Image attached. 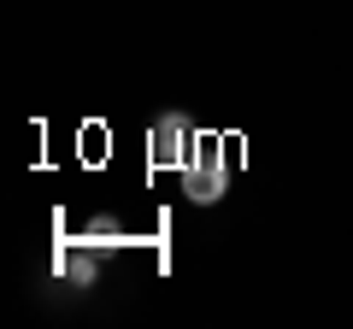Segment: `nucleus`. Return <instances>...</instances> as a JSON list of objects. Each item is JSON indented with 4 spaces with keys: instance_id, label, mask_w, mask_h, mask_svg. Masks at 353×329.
Segmentation results:
<instances>
[{
    "instance_id": "1",
    "label": "nucleus",
    "mask_w": 353,
    "mask_h": 329,
    "mask_svg": "<svg viewBox=\"0 0 353 329\" xmlns=\"http://www.w3.org/2000/svg\"><path fill=\"white\" fill-rule=\"evenodd\" d=\"M183 194L194 206H218L230 194V159L218 136H194V159L183 164Z\"/></svg>"
},
{
    "instance_id": "2",
    "label": "nucleus",
    "mask_w": 353,
    "mask_h": 329,
    "mask_svg": "<svg viewBox=\"0 0 353 329\" xmlns=\"http://www.w3.org/2000/svg\"><path fill=\"white\" fill-rule=\"evenodd\" d=\"M148 159L159 164V171H183V164L194 159V129H189V118L165 112L159 124L148 129Z\"/></svg>"
},
{
    "instance_id": "3",
    "label": "nucleus",
    "mask_w": 353,
    "mask_h": 329,
    "mask_svg": "<svg viewBox=\"0 0 353 329\" xmlns=\"http://www.w3.org/2000/svg\"><path fill=\"white\" fill-rule=\"evenodd\" d=\"M53 265H59V277H65V282H77V288H88V282H94V270H101V265H94V241H88V247L65 241Z\"/></svg>"
},
{
    "instance_id": "4",
    "label": "nucleus",
    "mask_w": 353,
    "mask_h": 329,
    "mask_svg": "<svg viewBox=\"0 0 353 329\" xmlns=\"http://www.w3.org/2000/svg\"><path fill=\"white\" fill-rule=\"evenodd\" d=\"M83 241H94V247H118V241H124V224H118V217H88Z\"/></svg>"
}]
</instances>
